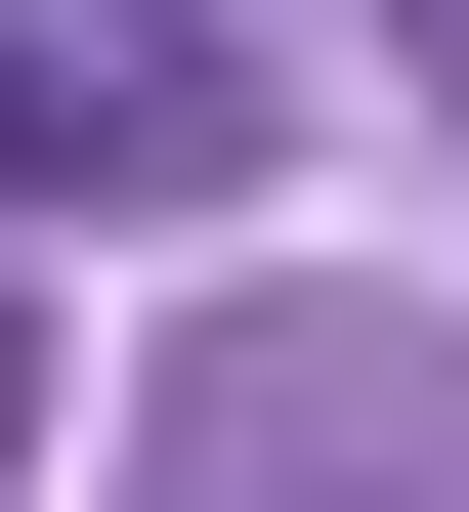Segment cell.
<instances>
[{
  "label": "cell",
  "instance_id": "6da1fadb",
  "mask_svg": "<svg viewBox=\"0 0 469 512\" xmlns=\"http://www.w3.org/2000/svg\"><path fill=\"white\" fill-rule=\"evenodd\" d=\"M214 128H256L214 0H0V214H171Z\"/></svg>",
  "mask_w": 469,
  "mask_h": 512
},
{
  "label": "cell",
  "instance_id": "7a4b0ae2",
  "mask_svg": "<svg viewBox=\"0 0 469 512\" xmlns=\"http://www.w3.org/2000/svg\"><path fill=\"white\" fill-rule=\"evenodd\" d=\"M0 470H43V342H0Z\"/></svg>",
  "mask_w": 469,
  "mask_h": 512
}]
</instances>
